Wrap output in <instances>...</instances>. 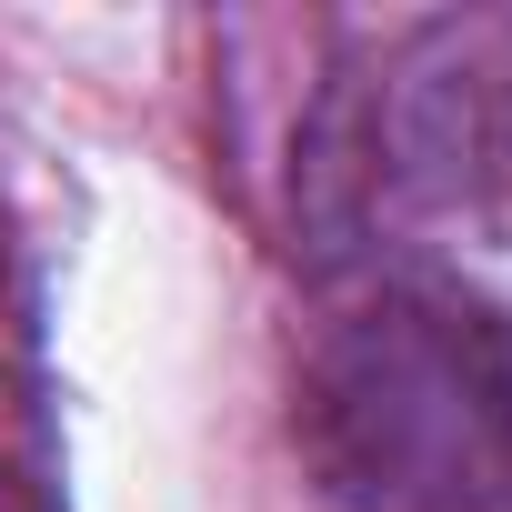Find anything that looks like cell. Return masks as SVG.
<instances>
[{
	"label": "cell",
	"instance_id": "cell-2",
	"mask_svg": "<svg viewBox=\"0 0 512 512\" xmlns=\"http://www.w3.org/2000/svg\"><path fill=\"white\" fill-rule=\"evenodd\" d=\"M0 512H51V482H41V412L31 392L0 372Z\"/></svg>",
	"mask_w": 512,
	"mask_h": 512
},
{
	"label": "cell",
	"instance_id": "cell-1",
	"mask_svg": "<svg viewBox=\"0 0 512 512\" xmlns=\"http://www.w3.org/2000/svg\"><path fill=\"white\" fill-rule=\"evenodd\" d=\"M302 442L362 512H512V322L452 282H372L312 342Z\"/></svg>",
	"mask_w": 512,
	"mask_h": 512
}]
</instances>
